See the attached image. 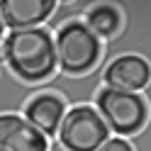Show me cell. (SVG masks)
Returning <instances> with one entry per match:
<instances>
[{
  "label": "cell",
  "mask_w": 151,
  "mask_h": 151,
  "mask_svg": "<svg viewBox=\"0 0 151 151\" xmlns=\"http://www.w3.org/2000/svg\"><path fill=\"white\" fill-rule=\"evenodd\" d=\"M3 63L27 86L49 81L56 73V51L54 37L46 27L17 29L3 37Z\"/></svg>",
  "instance_id": "obj_1"
},
{
  "label": "cell",
  "mask_w": 151,
  "mask_h": 151,
  "mask_svg": "<svg viewBox=\"0 0 151 151\" xmlns=\"http://www.w3.org/2000/svg\"><path fill=\"white\" fill-rule=\"evenodd\" d=\"M95 112L102 117L110 132L134 137L149 124V102L137 93H124L102 86L95 93Z\"/></svg>",
  "instance_id": "obj_2"
},
{
  "label": "cell",
  "mask_w": 151,
  "mask_h": 151,
  "mask_svg": "<svg viewBox=\"0 0 151 151\" xmlns=\"http://www.w3.org/2000/svg\"><path fill=\"white\" fill-rule=\"evenodd\" d=\"M54 51L56 66L63 76H81L95 68L100 59V39L83 24V20H71L59 27Z\"/></svg>",
  "instance_id": "obj_3"
},
{
  "label": "cell",
  "mask_w": 151,
  "mask_h": 151,
  "mask_svg": "<svg viewBox=\"0 0 151 151\" xmlns=\"http://www.w3.org/2000/svg\"><path fill=\"white\" fill-rule=\"evenodd\" d=\"M56 137L63 151H98L110 139V129L95 107L78 105L66 110Z\"/></svg>",
  "instance_id": "obj_4"
},
{
  "label": "cell",
  "mask_w": 151,
  "mask_h": 151,
  "mask_svg": "<svg viewBox=\"0 0 151 151\" xmlns=\"http://www.w3.org/2000/svg\"><path fill=\"white\" fill-rule=\"evenodd\" d=\"M107 88L124 90V93H137L149 88L151 81V66L144 56L139 54H122L107 61V68L102 73Z\"/></svg>",
  "instance_id": "obj_5"
},
{
  "label": "cell",
  "mask_w": 151,
  "mask_h": 151,
  "mask_svg": "<svg viewBox=\"0 0 151 151\" xmlns=\"http://www.w3.org/2000/svg\"><path fill=\"white\" fill-rule=\"evenodd\" d=\"M0 151H49V139L20 115H0Z\"/></svg>",
  "instance_id": "obj_6"
},
{
  "label": "cell",
  "mask_w": 151,
  "mask_h": 151,
  "mask_svg": "<svg viewBox=\"0 0 151 151\" xmlns=\"http://www.w3.org/2000/svg\"><path fill=\"white\" fill-rule=\"evenodd\" d=\"M22 110H24V119L51 141L66 115V100L61 95H54V93H37L27 100Z\"/></svg>",
  "instance_id": "obj_7"
},
{
  "label": "cell",
  "mask_w": 151,
  "mask_h": 151,
  "mask_svg": "<svg viewBox=\"0 0 151 151\" xmlns=\"http://www.w3.org/2000/svg\"><path fill=\"white\" fill-rule=\"evenodd\" d=\"M56 0H0V20L10 32L29 29L49 20Z\"/></svg>",
  "instance_id": "obj_8"
},
{
  "label": "cell",
  "mask_w": 151,
  "mask_h": 151,
  "mask_svg": "<svg viewBox=\"0 0 151 151\" xmlns=\"http://www.w3.org/2000/svg\"><path fill=\"white\" fill-rule=\"evenodd\" d=\"M88 17H86V24L88 29L98 37V39H115L117 32L122 29V17L119 10L110 3H100V5H93L88 7Z\"/></svg>",
  "instance_id": "obj_9"
},
{
  "label": "cell",
  "mask_w": 151,
  "mask_h": 151,
  "mask_svg": "<svg viewBox=\"0 0 151 151\" xmlns=\"http://www.w3.org/2000/svg\"><path fill=\"white\" fill-rule=\"evenodd\" d=\"M98 151H134V144L127 141V139H122V137H110Z\"/></svg>",
  "instance_id": "obj_10"
},
{
  "label": "cell",
  "mask_w": 151,
  "mask_h": 151,
  "mask_svg": "<svg viewBox=\"0 0 151 151\" xmlns=\"http://www.w3.org/2000/svg\"><path fill=\"white\" fill-rule=\"evenodd\" d=\"M3 34H5V24H3V20H0V42H3Z\"/></svg>",
  "instance_id": "obj_11"
}]
</instances>
